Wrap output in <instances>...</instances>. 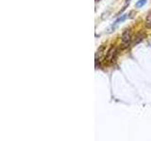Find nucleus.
Masks as SVG:
<instances>
[{
	"instance_id": "f257e3e1",
	"label": "nucleus",
	"mask_w": 151,
	"mask_h": 141,
	"mask_svg": "<svg viewBox=\"0 0 151 141\" xmlns=\"http://www.w3.org/2000/svg\"><path fill=\"white\" fill-rule=\"evenodd\" d=\"M131 33L130 31L127 29L126 30L124 33L122 34V37H121V41H122V45L125 47H129V44H130V42H131Z\"/></svg>"
},
{
	"instance_id": "f03ea898",
	"label": "nucleus",
	"mask_w": 151,
	"mask_h": 141,
	"mask_svg": "<svg viewBox=\"0 0 151 141\" xmlns=\"http://www.w3.org/2000/svg\"><path fill=\"white\" fill-rule=\"evenodd\" d=\"M116 56H117V50L115 47H111V48L108 51L107 53V59L111 62H113L116 58Z\"/></svg>"
},
{
	"instance_id": "7ed1b4c3",
	"label": "nucleus",
	"mask_w": 151,
	"mask_h": 141,
	"mask_svg": "<svg viewBox=\"0 0 151 141\" xmlns=\"http://www.w3.org/2000/svg\"><path fill=\"white\" fill-rule=\"evenodd\" d=\"M126 17H127L126 15H122V17H119V18H118L117 20H116L114 23H113V25H112L110 28H109V31H108V32H111V31H112V29H114V28L116 27V26H118V24L122 23L123 21L125 20Z\"/></svg>"
},
{
	"instance_id": "20e7f679",
	"label": "nucleus",
	"mask_w": 151,
	"mask_h": 141,
	"mask_svg": "<svg viewBox=\"0 0 151 141\" xmlns=\"http://www.w3.org/2000/svg\"><path fill=\"white\" fill-rule=\"evenodd\" d=\"M145 4H146V0H139V1L136 3V7L137 8H141Z\"/></svg>"
},
{
	"instance_id": "39448f33",
	"label": "nucleus",
	"mask_w": 151,
	"mask_h": 141,
	"mask_svg": "<svg viewBox=\"0 0 151 141\" xmlns=\"http://www.w3.org/2000/svg\"><path fill=\"white\" fill-rule=\"evenodd\" d=\"M146 25H147L148 26H151V14L147 18H146Z\"/></svg>"
}]
</instances>
